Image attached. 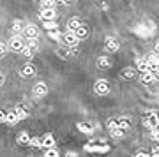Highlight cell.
Wrapping results in <instances>:
<instances>
[{
  "label": "cell",
  "instance_id": "cell-1",
  "mask_svg": "<svg viewBox=\"0 0 159 157\" xmlns=\"http://www.w3.org/2000/svg\"><path fill=\"white\" fill-rule=\"evenodd\" d=\"M94 90H96V94H99V96H106L110 92V83L106 79H97L96 85H94Z\"/></svg>",
  "mask_w": 159,
  "mask_h": 157
},
{
  "label": "cell",
  "instance_id": "cell-2",
  "mask_svg": "<svg viewBox=\"0 0 159 157\" xmlns=\"http://www.w3.org/2000/svg\"><path fill=\"white\" fill-rule=\"evenodd\" d=\"M32 94H34V97H37V99L44 97L46 94H48V87H46V83H43V81L35 83L34 88H32Z\"/></svg>",
  "mask_w": 159,
  "mask_h": 157
},
{
  "label": "cell",
  "instance_id": "cell-3",
  "mask_svg": "<svg viewBox=\"0 0 159 157\" xmlns=\"http://www.w3.org/2000/svg\"><path fill=\"white\" fill-rule=\"evenodd\" d=\"M23 46H25V41H23V37H20V35H14V37L9 41V48H11L12 51H21Z\"/></svg>",
  "mask_w": 159,
  "mask_h": 157
},
{
  "label": "cell",
  "instance_id": "cell-4",
  "mask_svg": "<svg viewBox=\"0 0 159 157\" xmlns=\"http://www.w3.org/2000/svg\"><path fill=\"white\" fill-rule=\"evenodd\" d=\"M62 37V41L66 43V46H76L78 44V37L74 35V32H71V30H67L64 35H60Z\"/></svg>",
  "mask_w": 159,
  "mask_h": 157
},
{
  "label": "cell",
  "instance_id": "cell-5",
  "mask_svg": "<svg viewBox=\"0 0 159 157\" xmlns=\"http://www.w3.org/2000/svg\"><path fill=\"white\" fill-rule=\"evenodd\" d=\"M41 20H43V21L57 20V12H55V9H53V7H50V9H43V12H41Z\"/></svg>",
  "mask_w": 159,
  "mask_h": 157
},
{
  "label": "cell",
  "instance_id": "cell-6",
  "mask_svg": "<svg viewBox=\"0 0 159 157\" xmlns=\"http://www.w3.org/2000/svg\"><path fill=\"white\" fill-rule=\"evenodd\" d=\"M136 71H142V73L150 71V64H148L147 58H138L136 60Z\"/></svg>",
  "mask_w": 159,
  "mask_h": 157
},
{
  "label": "cell",
  "instance_id": "cell-7",
  "mask_svg": "<svg viewBox=\"0 0 159 157\" xmlns=\"http://www.w3.org/2000/svg\"><path fill=\"white\" fill-rule=\"evenodd\" d=\"M119 41L115 39V37H111V35H110V37H106V50L108 51H111V53H113V51H117L119 50Z\"/></svg>",
  "mask_w": 159,
  "mask_h": 157
},
{
  "label": "cell",
  "instance_id": "cell-8",
  "mask_svg": "<svg viewBox=\"0 0 159 157\" xmlns=\"http://www.w3.org/2000/svg\"><path fill=\"white\" fill-rule=\"evenodd\" d=\"M23 32H25V35L27 37H37V34H39V28L35 27V25H27V27L23 28Z\"/></svg>",
  "mask_w": 159,
  "mask_h": 157
},
{
  "label": "cell",
  "instance_id": "cell-9",
  "mask_svg": "<svg viewBox=\"0 0 159 157\" xmlns=\"http://www.w3.org/2000/svg\"><path fill=\"white\" fill-rule=\"evenodd\" d=\"M34 73H35V67L32 65V64H27V65H23V67H21L20 76H23V78H29V76H32Z\"/></svg>",
  "mask_w": 159,
  "mask_h": 157
},
{
  "label": "cell",
  "instance_id": "cell-10",
  "mask_svg": "<svg viewBox=\"0 0 159 157\" xmlns=\"http://www.w3.org/2000/svg\"><path fill=\"white\" fill-rule=\"evenodd\" d=\"M74 35L78 37V41H80V39H85L87 35H89V28H87L85 25H80V27L74 30Z\"/></svg>",
  "mask_w": 159,
  "mask_h": 157
},
{
  "label": "cell",
  "instance_id": "cell-11",
  "mask_svg": "<svg viewBox=\"0 0 159 157\" xmlns=\"http://www.w3.org/2000/svg\"><path fill=\"white\" fill-rule=\"evenodd\" d=\"M41 146H44V148H51V146H55V140H53V136L46 134L44 138L41 140Z\"/></svg>",
  "mask_w": 159,
  "mask_h": 157
},
{
  "label": "cell",
  "instance_id": "cell-12",
  "mask_svg": "<svg viewBox=\"0 0 159 157\" xmlns=\"http://www.w3.org/2000/svg\"><path fill=\"white\" fill-rule=\"evenodd\" d=\"M25 48H29L32 53H35V51L39 50V46H37V41H35V37H30V39L25 43Z\"/></svg>",
  "mask_w": 159,
  "mask_h": 157
},
{
  "label": "cell",
  "instance_id": "cell-13",
  "mask_svg": "<svg viewBox=\"0 0 159 157\" xmlns=\"http://www.w3.org/2000/svg\"><path fill=\"white\" fill-rule=\"evenodd\" d=\"M97 65H99L101 69H108V67H111V60H110L108 56H99Z\"/></svg>",
  "mask_w": 159,
  "mask_h": 157
},
{
  "label": "cell",
  "instance_id": "cell-14",
  "mask_svg": "<svg viewBox=\"0 0 159 157\" xmlns=\"http://www.w3.org/2000/svg\"><path fill=\"white\" fill-rule=\"evenodd\" d=\"M23 28H25V27H23L21 21H14V23H12L11 30H12V34H14V35H20V34H23Z\"/></svg>",
  "mask_w": 159,
  "mask_h": 157
},
{
  "label": "cell",
  "instance_id": "cell-15",
  "mask_svg": "<svg viewBox=\"0 0 159 157\" xmlns=\"http://www.w3.org/2000/svg\"><path fill=\"white\" fill-rule=\"evenodd\" d=\"M80 25H81V21H80L78 18H71V20L67 21V28L71 30V32H74V30H76Z\"/></svg>",
  "mask_w": 159,
  "mask_h": 157
},
{
  "label": "cell",
  "instance_id": "cell-16",
  "mask_svg": "<svg viewBox=\"0 0 159 157\" xmlns=\"http://www.w3.org/2000/svg\"><path fill=\"white\" fill-rule=\"evenodd\" d=\"M122 76L127 78V79L134 78V76H136V69H134V67H125L124 71H122Z\"/></svg>",
  "mask_w": 159,
  "mask_h": 157
},
{
  "label": "cell",
  "instance_id": "cell-17",
  "mask_svg": "<svg viewBox=\"0 0 159 157\" xmlns=\"http://www.w3.org/2000/svg\"><path fill=\"white\" fill-rule=\"evenodd\" d=\"M14 113H16L18 120H25V118L29 117V111H27L25 108H16V110H14Z\"/></svg>",
  "mask_w": 159,
  "mask_h": 157
},
{
  "label": "cell",
  "instance_id": "cell-18",
  "mask_svg": "<svg viewBox=\"0 0 159 157\" xmlns=\"http://www.w3.org/2000/svg\"><path fill=\"white\" fill-rule=\"evenodd\" d=\"M78 129L81 131V132H85V134H92V131H94L90 125H89V123H85V122H80L78 123Z\"/></svg>",
  "mask_w": 159,
  "mask_h": 157
},
{
  "label": "cell",
  "instance_id": "cell-19",
  "mask_svg": "<svg viewBox=\"0 0 159 157\" xmlns=\"http://www.w3.org/2000/svg\"><path fill=\"white\" fill-rule=\"evenodd\" d=\"M142 81H143L145 85H150V83L154 81V73H150V71H147V73H143Z\"/></svg>",
  "mask_w": 159,
  "mask_h": 157
},
{
  "label": "cell",
  "instance_id": "cell-20",
  "mask_svg": "<svg viewBox=\"0 0 159 157\" xmlns=\"http://www.w3.org/2000/svg\"><path fill=\"white\" fill-rule=\"evenodd\" d=\"M117 123H119V127H120L122 131H129V127H131V122L127 120V118H120Z\"/></svg>",
  "mask_w": 159,
  "mask_h": 157
},
{
  "label": "cell",
  "instance_id": "cell-21",
  "mask_svg": "<svg viewBox=\"0 0 159 157\" xmlns=\"http://www.w3.org/2000/svg\"><path fill=\"white\" fill-rule=\"evenodd\" d=\"M110 132H111V136H113V138H122V136L125 134V131H122L119 125H117V127H113V129H110Z\"/></svg>",
  "mask_w": 159,
  "mask_h": 157
},
{
  "label": "cell",
  "instance_id": "cell-22",
  "mask_svg": "<svg viewBox=\"0 0 159 157\" xmlns=\"http://www.w3.org/2000/svg\"><path fill=\"white\" fill-rule=\"evenodd\" d=\"M29 134L27 132H20V136H18V143L20 145H29Z\"/></svg>",
  "mask_w": 159,
  "mask_h": 157
},
{
  "label": "cell",
  "instance_id": "cell-23",
  "mask_svg": "<svg viewBox=\"0 0 159 157\" xmlns=\"http://www.w3.org/2000/svg\"><path fill=\"white\" fill-rule=\"evenodd\" d=\"M55 0H41V6H43V9H50V7H55Z\"/></svg>",
  "mask_w": 159,
  "mask_h": 157
},
{
  "label": "cell",
  "instance_id": "cell-24",
  "mask_svg": "<svg viewBox=\"0 0 159 157\" xmlns=\"http://www.w3.org/2000/svg\"><path fill=\"white\" fill-rule=\"evenodd\" d=\"M48 37L50 39H60V34H58V28H53V30H48Z\"/></svg>",
  "mask_w": 159,
  "mask_h": 157
},
{
  "label": "cell",
  "instance_id": "cell-25",
  "mask_svg": "<svg viewBox=\"0 0 159 157\" xmlns=\"http://www.w3.org/2000/svg\"><path fill=\"white\" fill-rule=\"evenodd\" d=\"M18 120V117H16V113L14 111H7V117H6V122H9V123H14Z\"/></svg>",
  "mask_w": 159,
  "mask_h": 157
},
{
  "label": "cell",
  "instance_id": "cell-26",
  "mask_svg": "<svg viewBox=\"0 0 159 157\" xmlns=\"http://www.w3.org/2000/svg\"><path fill=\"white\" fill-rule=\"evenodd\" d=\"M44 27L48 30H53V28H58V25L55 23V20H51V21H44Z\"/></svg>",
  "mask_w": 159,
  "mask_h": 157
},
{
  "label": "cell",
  "instance_id": "cell-27",
  "mask_svg": "<svg viewBox=\"0 0 159 157\" xmlns=\"http://www.w3.org/2000/svg\"><path fill=\"white\" fill-rule=\"evenodd\" d=\"M29 145H32V146H41V138H30V140H29Z\"/></svg>",
  "mask_w": 159,
  "mask_h": 157
},
{
  "label": "cell",
  "instance_id": "cell-28",
  "mask_svg": "<svg viewBox=\"0 0 159 157\" xmlns=\"http://www.w3.org/2000/svg\"><path fill=\"white\" fill-rule=\"evenodd\" d=\"M46 155H48V157H57V155H58V152L55 150L53 146H51V148H48V152H46Z\"/></svg>",
  "mask_w": 159,
  "mask_h": 157
},
{
  "label": "cell",
  "instance_id": "cell-29",
  "mask_svg": "<svg viewBox=\"0 0 159 157\" xmlns=\"http://www.w3.org/2000/svg\"><path fill=\"white\" fill-rule=\"evenodd\" d=\"M21 53H23V56H27V58H30V56L34 55V53H32V51H30L29 48H25V46L21 48Z\"/></svg>",
  "mask_w": 159,
  "mask_h": 157
},
{
  "label": "cell",
  "instance_id": "cell-30",
  "mask_svg": "<svg viewBox=\"0 0 159 157\" xmlns=\"http://www.w3.org/2000/svg\"><path fill=\"white\" fill-rule=\"evenodd\" d=\"M6 51H7V44H4V43H0V56L4 55Z\"/></svg>",
  "mask_w": 159,
  "mask_h": 157
},
{
  "label": "cell",
  "instance_id": "cell-31",
  "mask_svg": "<svg viewBox=\"0 0 159 157\" xmlns=\"http://www.w3.org/2000/svg\"><path fill=\"white\" fill-rule=\"evenodd\" d=\"M119 123H117V120H108V129H113V127H117Z\"/></svg>",
  "mask_w": 159,
  "mask_h": 157
},
{
  "label": "cell",
  "instance_id": "cell-32",
  "mask_svg": "<svg viewBox=\"0 0 159 157\" xmlns=\"http://www.w3.org/2000/svg\"><path fill=\"white\" fill-rule=\"evenodd\" d=\"M6 117H7V111L0 110V122H6Z\"/></svg>",
  "mask_w": 159,
  "mask_h": 157
},
{
  "label": "cell",
  "instance_id": "cell-33",
  "mask_svg": "<svg viewBox=\"0 0 159 157\" xmlns=\"http://www.w3.org/2000/svg\"><path fill=\"white\" fill-rule=\"evenodd\" d=\"M58 55H62L64 58H66V56H69V51L67 50H58Z\"/></svg>",
  "mask_w": 159,
  "mask_h": 157
},
{
  "label": "cell",
  "instance_id": "cell-34",
  "mask_svg": "<svg viewBox=\"0 0 159 157\" xmlns=\"http://www.w3.org/2000/svg\"><path fill=\"white\" fill-rule=\"evenodd\" d=\"M136 155H138V157H148L150 154H147V152H138Z\"/></svg>",
  "mask_w": 159,
  "mask_h": 157
},
{
  "label": "cell",
  "instance_id": "cell-35",
  "mask_svg": "<svg viewBox=\"0 0 159 157\" xmlns=\"http://www.w3.org/2000/svg\"><path fill=\"white\" fill-rule=\"evenodd\" d=\"M99 6H101L102 9H108V4H106V2H102V0H101V2H99Z\"/></svg>",
  "mask_w": 159,
  "mask_h": 157
},
{
  "label": "cell",
  "instance_id": "cell-36",
  "mask_svg": "<svg viewBox=\"0 0 159 157\" xmlns=\"http://www.w3.org/2000/svg\"><path fill=\"white\" fill-rule=\"evenodd\" d=\"M157 154H159V148H157V146H156V148H154V150H152V155H157Z\"/></svg>",
  "mask_w": 159,
  "mask_h": 157
},
{
  "label": "cell",
  "instance_id": "cell-37",
  "mask_svg": "<svg viewBox=\"0 0 159 157\" xmlns=\"http://www.w3.org/2000/svg\"><path fill=\"white\" fill-rule=\"evenodd\" d=\"M0 85H4V74H0Z\"/></svg>",
  "mask_w": 159,
  "mask_h": 157
},
{
  "label": "cell",
  "instance_id": "cell-38",
  "mask_svg": "<svg viewBox=\"0 0 159 157\" xmlns=\"http://www.w3.org/2000/svg\"><path fill=\"white\" fill-rule=\"evenodd\" d=\"M64 4H71V2H74V0H62Z\"/></svg>",
  "mask_w": 159,
  "mask_h": 157
}]
</instances>
